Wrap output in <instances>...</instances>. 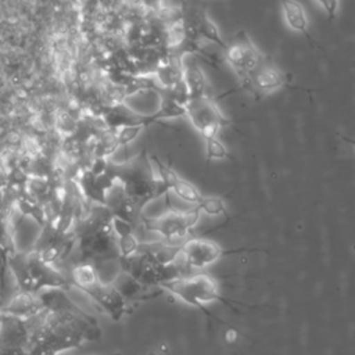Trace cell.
<instances>
[{
	"label": "cell",
	"instance_id": "cell-3",
	"mask_svg": "<svg viewBox=\"0 0 355 355\" xmlns=\"http://www.w3.org/2000/svg\"><path fill=\"white\" fill-rule=\"evenodd\" d=\"M201 211L197 205L186 211L175 209L169 207L162 215L157 218H144V225L148 232H155L161 234L168 243L183 239L198 222Z\"/></svg>",
	"mask_w": 355,
	"mask_h": 355
},
{
	"label": "cell",
	"instance_id": "cell-13",
	"mask_svg": "<svg viewBox=\"0 0 355 355\" xmlns=\"http://www.w3.org/2000/svg\"><path fill=\"white\" fill-rule=\"evenodd\" d=\"M182 80L186 86L189 100L209 96L207 76L194 58V54H186L182 57Z\"/></svg>",
	"mask_w": 355,
	"mask_h": 355
},
{
	"label": "cell",
	"instance_id": "cell-16",
	"mask_svg": "<svg viewBox=\"0 0 355 355\" xmlns=\"http://www.w3.org/2000/svg\"><path fill=\"white\" fill-rule=\"evenodd\" d=\"M280 6H282V11L284 15V21L287 24V26L305 36V39L313 44V46H319L318 42L313 40L312 35L309 33V24H308V17L306 12L302 7V4L298 0H279Z\"/></svg>",
	"mask_w": 355,
	"mask_h": 355
},
{
	"label": "cell",
	"instance_id": "cell-18",
	"mask_svg": "<svg viewBox=\"0 0 355 355\" xmlns=\"http://www.w3.org/2000/svg\"><path fill=\"white\" fill-rule=\"evenodd\" d=\"M72 282L79 290H85L100 282V277L93 263L82 262L72 269Z\"/></svg>",
	"mask_w": 355,
	"mask_h": 355
},
{
	"label": "cell",
	"instance_id": "cell-26",
	"mask_svg": "<svg viewBox=\"0 0 355 355\" xmlns=\"http://www.w3.org/2000/svg\"><path fill=\"white\" fill-rule=\"evenodd\" d=\"M338 137H341V140H344L345 143H348L349 146H352L355 148V137H349V136H344L341 133H338Z\"/></svg>",
	"mask_w": 355,
	"mask_h": 355
},
{
	"label": "cell",
	"instance_id": "cell-5",
	"mask_svg": "<svg viewBox=\"0 0 355 355\" xmlns=\"http://www.w3.org/2000/svg\"><path fill=\"white\" fill-rule=\"evenodd\" d=\"M225 60L243 82L245 80L263 61L261 51L255 47L250 36L240 31L226 42Z\"/></svg>",
	"mask_w": 355,
	"mask_h": 355
},
{
	"label": "cell",
	"instance_id": "cell-9",
	"mask_svg": "<svg viewBox=\"0 0 355 355\" xmlns=\"http://www.w3.org/2000/svg\"><path fill=\"white\" fill-rule=\"evenodd\" d=\"M153 162L155 164L157 168V175L159 176V179L162 180V183L166 186L168 191L173 193L176 197H179L180 200L191 204V205H197L201 198L202 194L201 191L189 180L180 178L172 166L162 164L158 158H153Z\"/></svg>",
	"mask_w": 355,
	"mask_h": 355
},
{
	"label": "cell",
	"instance_id": "cell-23",
	"mask_svg": "<svg viewBox=\"0 0 355 355\" xmlns=\"http://www.w3.org/2000/svg\"><path fill=\"white\" fill-rule=\"evenodd\" d=\"M25 351L26 355H57V352L43 341H31Z\"/></svg>",
	"mask_w": 355,
	"mask_h": 355
},
{
	"label": "cell",
	"instance_id": "cell-20",
	"mask_svg": "<svg viewBox=\"0 0 355 355\" xmlns=\"http://www.w3.org/2000/svg\"><path fill=\"white\" fill-rule=\"evenodd\" d=\"M72 244H67L65 241H54L50 243L47 247H44L42 251H39L40 258L47 263H55L64 257L68 255Z\"/></svg>",
	"mask_w": 355,
	"mask_h": 355
},
{
	"label": "cell",
	"instance_id": "cell-19",
	"mask_svg": "<svg viewBox=\"0 0 355 355\" xmlns=\"http://www.w3.org/2000/svg\"><path fill=\"white\" fill-rule=\"evenodd\" d=\"M204 141H205V161H207V164H209L211 161H215V159L230 158L229 148L222 143V140L218 137V135L205 137Z\"/></svg>",
	"mask_w": 355,
	"mask_h": 355
},
{
	"label": "cell",
	"instance_id": "cell-25",
	"mask_svg": "<svg viewBox=\"0 0 355 355\" xmlns=\"http://www.w3.org/2000/svg\"><path fill=\"white\" fill-rule=\"evenodd\" d=\"M0 355H26L25 348H6L0 349Z\"/></svg>",
	"mask_w": 355,
	"mask_h": 355
},
{
	"label": "cell",
	"instance_id": "cell-7",
	"mask_svg": "<svg viewBox=\"0 0 355 355\" xmlns=\"http://www.w3.org/2000/svg\"><path fill=\"white\" fill-rule=\"evenodd\" d=\"M225 254L226 251L218 243L201 237L189 239L180 245V257L189 268H205Z\"/></svg>",
	"mask_w": 355,
	"mask_h": 355
},
{
	"label": "cell",
	"instance_id": "cell-4",
	"mask_svg": "<svg viewBox=\"0 0 355 355\" xmlns=\"http://www.w3.org/2000/svg\"><path fill=\"white\" fill-rule=\"evenodd\" d=\"M184 115L189 118L193 128L202 136V139L218 135L222 128L230 123L211 94L190 98L184 107Z\"/></svg>",
	"mask_w": 355,
	"mask_h": 355
},
{
	"label": "cell",
	"instance_id": "cell-22",
	"mask_svg": "<svg viewBox=\"0 0 355 355\" xmlns=\"http://www.w3.org/2000/svg\"><path fill=\"white\" fill-rule=\"evenodd\" d=\"M116 248H118V254H119V259H126L133 257L135 254H137L139 248H140V243L136 239V236L133 233L122 236V237H116Z\"/></svg>",
	"mask_w": 355,
	"mask_h": 355
},
{
	"label": "cell",
	"instance_id": "cell-21",
	"mask_svg": "<svg viewBox=\"0 0 355 355\" xmlns=\"http://www.w3.org/2000/svg\"><path fill=\"white\" fill-rule=\"evenodd\" d=\"M201 212L209 215V216H219L226 214V205L225 201L220 197L216 196H202L201 201L197 204Z\"/></svg>",
	"mask_w": 355,
	"mask_h": 355
},
{
	"label": "cell",
	"instance_id": "cell-10",
	"mask_svg": "<svg viewBox=\"0 0 355 355\" xmlns=\"http://www.w3.org/2000/svg\"><path fill=\"white\" fill-rule=\"evenodd\" d=\"M244 87L255 94H265L286 86L284 75L272 61H262L261 65L241 82Z\"/></svg>",
	"mask_w": 355,
	"mask_h": 355
},
{
	"label": "cell",
	"instance_id": "cell-11",
	"mask_svg": "<svg viewBox=\"0 0 355 355\" xmlns=\"http://www.w3.org/2000/svg\"><path fill=\"white\" fill-rule=\"evenodd\" d=\"M162 104V96L151 89L141 87L129 94H126L122 100V105L130 114L136 116H141L146 119H157V114Z\"/></svg>",
	"mask_w": 355,
	"mask_h": 355
},
{
	"label": "cell",
	"instance_id": "cell-1",
	"mask_svg": "<svg viewBox=\"0 0 355 355\" xmlns=\"http://www.w3.org/2000/svg\"><path fill=\"white\" fill-rule=\"evenodd\" d=\"M31 341H43L57 354L79 348L83 341L97 340L101 329L97 322H89L69 312H49L40 315V323L31 327ZM28 343V344H29Z\"/></svg>",
	"mask_w": 355,
	"mask_h": 355
},
{
	"label": "cell",
	"instance_id": "cell-12",
	"mask_svg": "<svg viewBox=\"0 0 355 355\" xmlns=\"http://www.w3.org/2000/svg\"><path fill=\"white\" fill-rule=\"evenodd\" d=\"M31 329L26 320L3 312L0 323V349L26 348L29 343Z\"/></svg>",
	"mask_w": 355,
	"mask_h": 355
},
{
	"label": "cell",
	"instance_id": "cell-2",
	"mask_svg": "<svg viewBox=\"0 0 355 355\" xmlns=\"http://www.w3.org/2000/svg\"><path fill=\"white\" fill-rule=\"evenodd\" d=\"M158 287L171 293L173 297L179 298L184 304H189L207 315L211 313L204 308V304L212 301H222L226 304L223 297L219 293L218 283L209 275H193V276H182L173 280H168L161 283Z\"/></svg>",
	"mask_w": 355,
	"mask_h": 355
},
{
	"label": "cell",
	"instance_id": "cell-15",
	"mask_svg": "<svg viewBox=\"0 0 355 355\" xmlns=\"http://www.w3.org/2000/svg\"><path fill=\"white\" fill-rule=\"evenodd\" d=\"M4 313L17 316L22 320H29L43 313L46 309L36 293L19 290L14 297L8 301L6 306H1Z\"/></svg>",
	"mask_w": 355,
	"mask_h": 355
},
{
	"label": "cell",
	"instance_id": "cell-24",
	"mask_svg": "<svg viewBox=\"0 0 355 355\" xmlns=\"http://www.w3.org/2000/svg\"><path fill=\"white\" fill-rule=\"evenodd\" d=\"M315 1L322 7L329 21H333L337 17V12L340 8V0H315Z\"/></svg>",
	"mask_w": 355,
	"mask_h": 355
},
{
	"label": "cell",
	"instance_id": "cell-14",
	"mask_svg": "<svg viewBox=\"0 0 355 355\" xmlns=\"http://www.w3.org/2000/svg\"><path fill=\"white\" fill-rule=\"evenodd\" d=\"M36 294L39 295L44 309L49 312H69L89 322H97L94 316L79 308L62 288H43Z\"/></svg>",
	"mask_w": 355,
	"mask_h": 355
},
{
	"label": "cell",
	"instance_id": "cell-17",
	"mask_svg": "<svg viewBox=\"0 0 355 355\" xmlns=\"http://www.w3.org/2000/svg\"><path fill=\"white\" fill-rule=\"evenodd\" d=\"M8 266L17 280L19 290L32 291V279L26 265V252H18L10 257Z\"/></svg>",
	"mask_w": 355,
	"mask_h": 355
},
{
	"label": "cell",
	"instance_id": "cell-29",
	"mask_svg": "<svg viewBox=\"0 0 355 355\" xmlns=\"http://www.w3.org/2000/svg\"><path fill=\"white\" fill-rule=\"evenodd\" d=\"M0 308H1V304H0Z\"/></svg>",
	"mask_w": 355,
	"mask_h": 355
},
{
	"label": "cell",
	"instance_id": "cell-27",
	"mask_svg": "<svg viewBox=\"0 0 355 355\" xmlns=\"http://www.w3.org/2000/svg\"><path fill=\"white\" fill-rule=\"evenodd\" d=\"M1 319H3V309L0 308V323H1Z\"/></svg>",
	"mask_w": 355,
	"mask_h": 355
},
{
	"label": "cell",
	"instance_id": "cell-28",
	"mask_svg": "<svg viewBox=\"0 0 355 355\" xmlns=\"http://www.w3.org/2000/svg\"><path fill=\"white\" fill-rule=\"evenodd\" d=\"M107 355H122L121 352H114V354H107Z\"/></svg>",
	"mask_w": 355,
	"mask_h": 355
},
{
	"label": "cell",
	"instance_id": "cell-8",
	"mask_svg": "<svg viewBox=\"0 0 355 355\" xmlns=\"http://www.w3.org/2000/svg\"><path fill=\"white\" fill-rule=\"evenodd\" d=\"M87 294L103 311H105L114 322H119L126 312V298L111 284L97 282L92 287L82 290Z\"/></svg>",
	"mask_w": 355,
	"mask_h": 355
},
{
	"label": "cell",
	"instance_id": "cell-6",
	"mask_svg": "<svg viewBox=\"0 0 355 355\" xmlns=\"http://www.w3.org/2000/svg\"><path fill=\"white\" fill-rule=\"evenodd\" d=\"M26 265L32 279V293H39L43 288H62L68 290L69 280L60 273L55 266L44 262L39 251L26 252Z\"/></svg>",
	"mask_w": 355,
	"mask_h": 355
}]
</instances>
